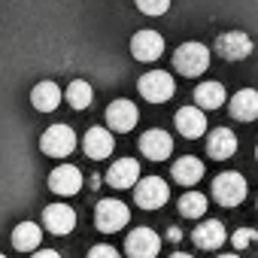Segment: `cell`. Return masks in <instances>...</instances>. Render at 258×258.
I'll list each match as a JSON object with an SVG mask.
<instances>
[{"instance_id": "6da1fadb", "label": "cell", "mask_w": 258, "mask_h": 258, "mask_svg": "<svg viewBox=\"0 0 258 258\" xmlns=\"http://www.w3.org/2000/svg\"><path fill=\"white\" fill-rule=\"evenodd\" d=\"M173 67L182 73V76H201L207 73L210 67V49L204 43H182L176 52H173Z\"/></svg>"}, {"instance_id": "7a4b0ae2", "label": "cell", "mask_w": 258, "mask_h": 258, "mask_svg": "<svg viewBox=\"0 0 258 258\" xmlns=\"http://www.w3.org/2000/svg\"><path fill=\"white\" fill-rule=\"evenodd\" d=\"M127 222H131V210H127L121 201H115V198H103V201L97 204V210H94V225H97V231H103V234H115V231H121Z\"/></svg>"}, {"instance_id": "3957f363", "label": "cell", "mask_w": 258, "mask_h": 258, "mask_svg": "<svg viewBox=\"0 0 258 258\" xmlns=\"http://www.w3.org/2000/svg\"><path fill=\"white\" fill-rule=\"evenodd\" d=\"M40 149L49 158H67L76 149V131L70 124H52V127H46L43 137H40Z\"/></svg>"}, {"instance_id": "277c9868", "label": "cell", "mask_w": 258, "mask_h": 258, "mask_svg": "<svg viewBox=\"0 0 258 258\" xmlns=\"http://www.w3.org/2000/svg\"><path fill=\"white\" fill-rule=\"evenodd\" d=\"M246 191H249V185H246L243 173H237V170L219 173V176L213 179V198H216L222 207H237V204H243Z\"/></svg>"}, {"instance_id": "5b68a950", "label": "cell", "mask_w": 258, "mask_h": 258, "mask_svg": "<svg viewBox=\"0 0 258 258\" xmlns=\"http://www.w3.org/2000/svg\"><path fill=\"white\" fill-rule=\"evenodd\" d=\"M167 198H170V188L161 176H146V179L134 182V201L143 210H158L167 204Z\"/></svg>"}, {"instance_id": "8992f818", "label": "cell", "mask_w": 258, "mask_h": 258, "mask_svg": "<svg viewBox=\"0 0 258 258\" xmlns=\"http://www.w3.org/2000/svg\"><path fill=\"white\" fill-rule=\"evenodd\" d=\"M137 88H140V94H143L149 103H164V100H170V97H173L176 82H173V76H170V73H164V70H152V73L140 76Z\"/></svg>"}, {"instance_id": "52a82bcc", "label": "cell", "mask_w": 258, "mask_h": 258, "mask_svg": "<svg viewBox=\"0 0 258 258\" xmlns=\"http://www.w3.org/2000/svg\"><path fill=\"white\" fill-rule=\"evenodd\" d=\"M124 252H127V258H158L161 237L152 228H134L124 240Z\"/></svg>"}, {"instance_id": "ba28073f", "label": "cell", "mask_w": 258, "mask_h": 258, "mask_svg": "<svg viewBox=\"0 0 258 258\" xmlns=\"http://www.w3.org/2000/svg\"><path fill=\"white\" fill-rule=\"evenodd\" d=\"M43 228L55 237H64L76 228V210L70 204H49L43 210Z\"/></svg>"}, {"instance_id": "9c48e42d", "label": "cell", "mask_w": 258, "mask_h": 258, "mask_svg": "<svg viewBox=\"0 0 258 258\" xmlns=\"http://www.w3.org/2000/svg\"><path fill=\"white\" fill-rule=\"evenodd\" d=\"M137 118H140V112H137L134 100H124V97H118V100H112V103L106 106V124L112 127V131H118V134L134 131Z\"/></svg>"}, {"instance_id": "30bf717a", "label": "cell", "mask_w": 258, "mask_h": 258, "mask_svg": "<svg viewBox=\"0 0 258 258\" xmlns=\"http://www.w3.org/2000/svg\"><path fill=\"white\" fill-rule=\"evenodd\" d=\"M115 149V140L109 134V127H88L85 137H82V152L91 158V161H103L109 158Z\"/></svg>"}, {"instance_id": "8fae6325", "label": "cell", "mask_w": 258, "mask_h": 258, "mask_svg": "<svg viewBox=\"0 0 258 258\" xmlns=\"http://www.w3.org/2000/svg\"><path fill=\"white\" fill-rule=\"evenodd\" d=\"M216 52L225 58V61H243L252 55V40L243 34V31H228L216 40Z\"/></svg>"}, {"instance_id": "7c38bea8", "label": "cell", "mask_w": 258, "mask_h": 258, "mask_svg": "<svg viewBox=\"0 0 258 258\" xmlns=\"http://www.w3.org/2000/svg\"><path fill=\"white\" fill-rule=\"evenodd\" d=\"M164 52V37L158 31H140L131 40V55L137 61H158Z\"/></svg>"}, {"instance_id": "4fadbf2b", "label": "cell", "mask_w": 258, "mask_h": 258, "mask_svg": "<svg viewBox=\"0 0 258 258\" xmlns=\"http://www.w3.org/2000/svg\"><path fill=\"white\" fill-rule=\"evenodd\" d=\"M49 188H52L55 195H61V198L76 195V191L82 188V170L73 167V164H61V167H55V170L49 173Z\"/></svg>"}, {"instance_id": "5bb4252c", "label": "cell", "mask_w": 258, "mask_h": 258, "mask_svg": "<svg viewBox=\"0 0 258 258\" xmlns=\"http://www.w3.org/2000/svg\"><path fill=\"white\" fill-rule=\"evenodd\" d=\"M176 131L188 140H198L207 134V115L201 106H182L176 112Z\"/></svg>"}, {"instance_id": "9a60e30c", "label": "cell", "mask_w": 258, "mask_h": 258, "mask_svg": "<svg viewBox=\"0 0 258 258\" xmlns=\"http://www.w3.org/2000/svg\"><path fill=\"white\" fill-rule=\"evenodd\" d=\"M140 152L149 158V161H164V158H170V152H173V140H170V134L167 131H146L143 137H140Z\"/></svg>"}, {"instance_id": "2e32d148", "label": "cell", "mask_w": 258, "mask_h": 258, "mask_svg": "<svg viewBox=\"0 0 258 258\" xmlns=\"http://www.w3.org/2000/svg\"><path fill=\"white\" fill-rule=\"evenodd\" d=\"M140 179V164L134 158H118L109 170H106V182L112 188H131Z\"/></svg>"}, {"instance_id": "e0dca14e", "label": "cell", "mask_w": 258, "mask_h": 258, "mask_svg": "<svg viewBox=\"0 0 258 258\" xmlns=\"http://www.w3.org/2000/svg\"><path fill=\"white\" fill-rule=\"evenodd\" d=\"M31 103H34L37 112H55L61 106V88L55 82H49V79L46 82H37L31 88Z\"/></svg>"}, {"instance_id": "ac0fdd59", "label": "cell", "mask_w": 258, "mask_h": 258, "mask_svg": "<svg viewBox=\"0 0 258 258\" xmlns=\"http://www.w3.org/2000/svg\"><path fill=\"white\" fill-rule=\"evenodd\" d=\"M231 115L237 121H255L258 118V91L255 88H240L231 97Z\"/></svg>"}, {"instance_id": "d6986e66", "label": "cell", "mask_w": 258, "mask_h": 258, "mask_svg": "<svg viewBox=\"0 0 258 258\" xmlns=\"http://www.w3.org/2000/svg\"><path fill=\"white\" fill-rule=\"evenodd\" d=\"M40 243H43V228L37 222H19L13 228V246L19 252H34L40 249Z\"/></svg>"}, {"instance_id": "ffe728a7", "label": "cell", "mask_w": 258, "mask_h": 258, "mask_svg": "<svg viewBox=\"0 0 258 258\" xmlns=\"http://www.w3.org/2000/svg\"><path fill=\"white\" fill-rule=\"evenodd\" d=\"M234 149H237V137H234V131H228V127H216V131L210 134V140H207V152L216 161L231 158Z\"/></svg>"}, {"instance_id": "44dd1931", "label": "cell", "mask_w": 258, "mask_h": 258, "mask_svg": "<svg viewBox=\"0 0 258 258\" xmlns=\"http://www.w3.org/2000/svg\"><path fill=\"white\" fill-rule=\"evenodd\" d=\"M195 243L201 246V249H207V252H213V249H219L222 243H225V237H228V231H225V225L222 222H201L198 228H195Z\"/></svg>"}, {"instance_id": "7402d4cb", "label": "cell", "mask_w": 258, "mask_h": 258, "mask_svg": "<svg viewBox=\"0 0 258 258\" xmlns=\"http://www.w3.org/2000/svg\"><path fill=\"white\" fill-rule=\"evenodd\" d=\"M225 100H228V94H225V85L222 82H201L195 88V103L201 109H219Z\"/></svg>"}, {"instance_id": "603a6c76", "label": "cell", "mask_w": 258, "mask_h": 258, "mask_svg": "<svg viewBox=\"0 0 258 258\" xmlns=\"http://www.w3.org/2000/svg\"><path fill=\"white\" fill-rule=\"evenodd\" d=\"M204 161H198L195 155H185V158H179L176 164H173V179L179 182V185H195V182H201L204 179Z\"/></svg>"}, {"instance_id": "cb8c5ba5", "label": "cell", "mask_w": 258, "mask_h": 258, "mask_svg": "<svg viewBox=\"0 0 258 258\" xmlns=\"http://www.w3.org/2000/svg\"><path fill=\"white\" fill-rule=\"evenodd\" d=\"M64 100H67L73 109H88L91 100H94V91H91V85H88L85 79H73V82L67 85V91H64Z\"/></svg>"}, {"instance_id": "d4e9b609", "label": "cell", "mask_w": 258, "mask_h": 258, "mask_svg": "<svg viewBox=\"0 0 258 258\" xmlns=\"http://www.w3.org/2000/svg\"><path fill=\"white\" fill-rule=\"evenodd\" d=\"M207 213V195H201V191H185L182 198H179V216H185V219H201Z\"/></svg>"}, {"instance_id": "484cf974", "label": "cell", "mask_w": 258, "mask_h": 258, "mask_svg": "<svg viewBox=\"0 0 258 258\" xmlns=\"http://www.w3.org/2000/svg\"><path fill=\"white\" fill-rule=\"evenodd\" d=\"M137 10L146 16H164L170 10V0H137Z\"/></svg>"}, {"instance_id": "4316f807", "label": "cell", "mask_w": 258, "mask_h": 258, "mask_svg": "<svg viewBox=\"0 0 258 258\" xmlns=\"http://www.w3.org/2000/svg\"><path fill=\"white\" fill-rule=\"evenodd\" d=\"M258 240V234L252 231V228H240V231H234V237H231V243L237 246V249H246V246H252Z\"/></svg>"}, {"instance_id": "83f0119b", "label": "cell", "mask_w": 258, "mask_h": 258, "mask_svg": "<svg viewBox=\"0 0 258 258\" xmlns=\"http://www.w3.org/2000/svg\"><path fill=\"white\" fill-rule=\"evenodd\" d=\"M88 258H121V255H118V249H115V246H106V243H97V246H91V252H88Z\"/></svg>"}, {"instance_id": "f1b7e54d", "label": "cell", "mask_w": 258, "mask_h": 258, "mask_svg": "<svg viewBox=\"0 0 258 258\" xmlns=\"http://www.w3.org/2000/svg\"><path fill=\"white\" fill-rule=\"evenodd\" d=\"M31 258H61V255H58L55 249H34Z\"/></svg>"}, {"instance_id": "f546056e", "label": "cell", "mask_w": 258, "mask_h": 258, "mask_svg": "<svg viewBox=\"0 0 258 258\" xmlns=\"http://www.w3.org/2000/svg\"><path fill=\"white\" fill-rule=\"evenodd\" d=\"M167 240L179 243V240H182V231H179V228H170V231H167Z\"/></svg>"}, {"instance_id": "4dcf8cb0", "label": "cell", "mask_w": 258, "mask_h": 258, "mask_svg": "<svg viewBox=\"0 0 258 258\" xmlns=\"http://www.w3.org/2000/svg\"><path fill=\"white\" fill-rule=\"evenodd\" d=\"M170 258H195V255H188V252H173Z\"/></svg>"}, {"instance_id": "1f68e13d", "label": "cell", "mask_w": 258, "mask_h": 258, "mask_svg": "<svg viewBox=\"0 0 258 258\" xmlns=\"http://www.w3.org/2000/svg\"><path fill=\"white\" fill-rule=\"evenodd\" d=\"M219 258H237V255H219Z\"/></svg>"}, {"instance_id": "d6a6232c", "label": "cell", "mask_w": 258, "mask_h": 258, "mask_svg": "<svg viewBox=\"0 0 258 258\" xmlns=\"http://www.w3.org/2000/svg\"><path fill=\"white\" fill-rule=\"evenodd\" d=\"M255 158H258V149H255Z\"/></svg>"}, {"instance_id": "836d02e7", "label": "cell", "mask_w": 258, "mask_h": 258, "mask_svg": "<svg viewBox=\"0 0 258 258\" xmlns=\"http://www.w3.org/2000/svg\"><path fill=\"white\" fill-rule=\"evenodd\" d=\"M0 258H7V255H0Z\"/></svg>"}]
</instances>
